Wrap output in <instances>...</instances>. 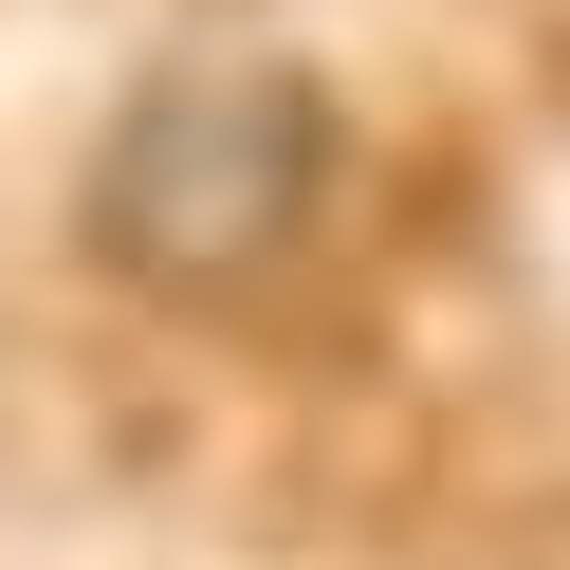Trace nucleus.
Wrapping results in <instances>:
<instances>
[{
    "instance_id": "nucleus-1",
    "label": "nucleus",
    "mask_w": 570,
    "mask_h": 570,
    "mask_svg": "<svg viewBox=\"0 0 570 570\" xmlns=\"http://www.w3.org/2000/svg\"><path fill=\"white\" fill-rule=\"evenodd\" d=\"M295 203H313V92L239 75V56H185L92 166V239L129 276H239V258H276Z\"/></svg>"
}]
</instances>
